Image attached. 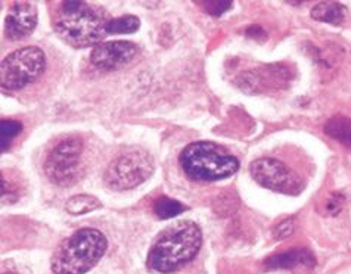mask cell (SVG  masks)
I'll use <instances>...</instances> for the list:
<instances>
[{
	"instance_id": "obj_20",
	"label": "cell",
	"mask_w": 351,
	"mask_h": 274,
	"mask_svg": "<svg viewBox=\"0 0 351 274\" xmlns=\"http://www.w3.org/2000/svg\"><path fill=\"white\" fill-rule=\"evenodd\" d=\"M343 205H344V197L339 193H334L330 195L328 202H326V211L330 215H337L341 210H343Z\"/></svg>"
},
{
	"instance_id": "obj_19",
	"label": "cell",
	"mask_w": 351,
	"mask_h": 274,
	"mask_svg": "<svg viewBox=\"0 0 351 274\" xmlns=\"http://www.w3.org/2000/svg\"><path fill=\"white\" fill-rule=\"evenodd\" d=\"M294 230H295V220L288 219L285 221L279 223L275 227V230H273V233H275L276 239H285V238L291 236V234L294 233Z\"/></svg>"
},
{
	"instance_id": "obj_10",
	"label": "cell",
	"mask_w": 351,
	"mask_h": 274,
	"mask_svg": "<svg viewBox=\"0 0 351 274\" xmlns=\"http://www.w3.org/2000/svg\"><path fill=\"white\" fill-rule=\"evenodd\" d=\"M37 24V9L27 2H16L9 9L5 32L11 40H21L30 36Z\"/></svg>"
},
{
	"instance_id": "obj_6",
	"label": "cell",
	"mask_w": 351,
	"mask_h": 274,
	"mask_svg": "<svg viewBox=\"0 0 351 274\" xmlns=\"http://www.w3.org/2000/svg\"><path fill=\"white\" fill-rule=\"evenodd\" d=\"M152 171V156L141 148H129L111 161L105 182L114 190H129L148 180Z\"/></svg>"
},
{
	"instance_id": "obj_13",
	"label": "cell",
	"mask_w": 351,
	"mask_h": 274,
	"mask_svg": "<svg viewBox=\"0 0 351 274\" xmlns=\"http://www.w3.org/2000/svg\"><path fill=\"white\" fill-rule=\"evenodd\" d=\"M325 133L332 139L351 148V120L347 116H334L325 125Z\"/></svg>"
},
{
	"instance_id": "obj_17",
	"label": "cell",
	"mask_w": 351,
	"mask_h": 274,
	"mask_svg": "<svg viewBox=\"0 0 351 274\" xmlns=\"http://www.w3.org/2000/svg\"><path fill=\"white\" fill-rule=\"evenodd\" d=\"M21 123L14 120H2V123H0V133H2V142H0V145H2L3 152L8 149V146L11 145L15 137L21 133Z\"/></svg>"
},
{
	"instance_id": "obj_15",
	"label": "cell",
	"mask_w": 351,
	"mask_h": 274,
	"mask_svg": "<svg viewBox=\"0 0 351 274\" xmlns=\"http://www.w3.org/2000/svg\"><path fill=\"white\" fill-rule=\"evenodd\" d=\"M184 210H186V207H184L183 203L167 197H161L154 203V212L157 214L158 219H162V220L173 219L176 215L182 214Z\"/></svg>"
},
{
	"instance_id": "obj_18",
	"label": "cell",
	"mask_w": 351,
	"mask_h": 274,
	"mask_svg": "<svg viewBox=\"0 0 351 274\" xmlns=\"http://www.w3.org/2000/svg\"><path fill=\"white\" fill-rule=\"evenodd\" d=\"M201 6L206 9V12H208L210 15L220 16L221 14L226 12L228 9L232 8V3L230 2H220V0H211V2L201 3Z\"/></svg>"
},
{
	"instance_id": "obj_4",
	"label": "cell",
	"mask_w": 351,
	"mask_h": 274,
	"mask_svg": "<svg viewBox=\"0 0 351 274\" xmlns=\"http://www.w3.org/2000/svg\"><path fill=\"white\" fill-rule=\"evenodd\" d=\"M183 173L195 182H219L239 169V161L214 142H193L180 153Z\"/></svg>"
},
{
	"instance_id": "obj_8",
	"label": "cell",
	"mask_w": 351,
	"mask_h": 274,
	"mask_svg": "<svg viewBox=\"0 0 351 274\" xmlns=\"http://www.w3.org/2000/svg\"><path fill=\"white\" fill-rule=\"evenodd\" d=\"M251 175L263 188L285 195H298L304 189V182L287 164L275 158H260L251 164Z\"/></svg>"
},
{
	"instance_id": "obj_3",
	"label": "cell",
	"mask_w": 351,
	"mask_h": 274,
	"mask_svg": "<svg viewBox=\"0 0 351 274\" xmlns=\"http://www.w3.org/2000/svg\"><path fill=\"white\" fill-rule=\"evenodd\" d=\"M108 248L104 233L96 229H82L61 242L52 256L55 274H84L93 269Z\"/></svg>"
},
{
	"instance_id": "obj_12",
	"label": "cell",
	"mask_w": 351,
	"mask_h": 274,
	"mask_svg": "<svg viewBox=\"0 0 351 274\" xmlns=\"http://www.w3.org/2000/svg\"><path fill=\"white\" fill-rule=\"evenodd\" d=\"M347 9L337 2H320L311 9V18L332 25L343 24Z\"/></svg>"
},
{
	"instance_id": "obj_21",
	"label": "cell",
	"mask_w": 351,
	"mask_h": 274,
	"mask_svg": "<svg viewBox=\"0 0 351 274\" xmlns=\"http://www.w3.org/2000/svg\"><path fill=\"white\" fill-rule=\"evenodd\" d=\"M2 274H16V273H15V271H9V273H8V271H3Z\"/></svg>"
},
{
	"instance_id": "obj_16",
	"label": "cell",
	"mask_w": 351,
	"mask_h": 274,
	"mask_svg": "<svg viewBox=\"0 0 351 274\" xmlns=\"http://www.w3.org/2000/svg\"><path fill=\"white\" fill-rule=\"evenodd\" d=\"M139 18L133 15H124L111 19L108 23V34H130L139 30Z\"/></svg>"
},
{
	"instance_id": "obj_5",
	"label": "cell",
	"mask_w": 351,
	"mask_h": 274,
	"mask_svg": "<svg viewBox=\"0 0 351 274\" xmlns=\"http://www.w3.org/2000/svg\"><path fill=\"white\" fill-rule=\"evenodd\" d=\"M46 68V55L36 46H25L9 53L0 66V83L5 90H21L36 82Z\"/></svg>"
},
{
	"instance_id": "obj_7",
	"label": "cell",
	"mask_w": 351,
	"mask_h": 274,
	"mask_svg": "<svg viewBox=\"0 0 351 274\" xmlns=\"http://www.w3.org/2000/svg\"><path fill=\"white\" fill-rule=\"evenodd\" d=\"M83 142L77 137L61 140L47 155L45 162L46 175L58 186L73 184L80 175Z\"/></svg>"
},
{
	"instance_id": "obj_1",
	"label": "cell",
	"mask_w": 351,
	"mask_h": 274,
	"mask_svg": "<svg viewBox=\"0 0 351 274\" xmlns=\"http://www.w3.org/2000/svg\"><path fill=\"white\" fill-rule=\"evenodd\" d=\"M111 21L105 9L87 2L66 0L58 5L53 28L62 40L73 47H90L108 36Z\"/></svg>"
},
{
	"instance_id": "obj_11",
	"label": "cell",
	"mask_w": 351,
	"mask_h": 274,
	"mask_svg": "<svg viewBox=\"0 0 351 274\" xmlns=\"http://www.w3.org/2000/svg\"><path fill=\"white\" fill-rule=\"evenodd\" d=\"M315 264H316V258L313 257V253L306 248H298L294 251L278 253V256L266 260V267L271 270L295 269L298 266L313 267Z\"/></svg>"
},
{
	"instance_id": "obj_9",
	"label": "cell",
	"mask_w": 351,
	"mask_h": 274,
	"mask_svg": "<svg viewBox=\"0 0 351 274\" xmlns=\"http://www.w3.org/2000/svg\"><path fill=\"white\" fill-rule=\"evenodd\" d=\"M138 53V46L132 42L117 40L97 45L90 55L92 64L104 71L117 70L129 64Z\"/></svg>"
},
{
	"instance_id": "obj_14",
	"label": "cell",
	"mask_w": 351,
	"mask_h": 274,
	"mask_svg": "<svg viewBox=\"0 0 351 274\" xmlns=\"http://www.w3.org/2000/svg\"><path fill=\"white\" fill-rule=\"evenodd\" d=\"M97 208H101V202L95 197H89V195H79V197H73L66 202L65 210L71 215H82L92 212Z\"/></svg>"
},
{
	"instance_id": "obj_2",
	"label": "cell",
	"mask_w": 351,
	"mask_h": 274,
	"mask_svg": "<svg viewBox=\"0 0 351 274\" xmlns=\"http://www.w3.org/2000/svg\"><path fill=\"white\" fill-rule=\"evenodd\" d=\"M202 233L193 221H179L165 229L148 253V269L155 273H171L197 256Z\"/></svg>"
}]
</instances>
